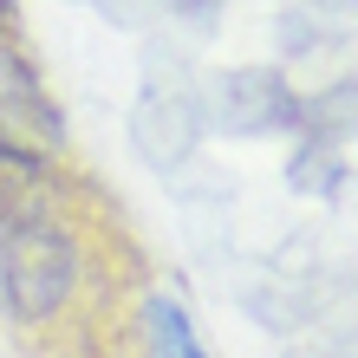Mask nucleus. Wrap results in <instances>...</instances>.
Returning <instances> with one entry per match:
<instances>
[{"label":"nucleus","instance_id":"obj_1","mask_svg":"<svg viewBox=\"0 0 358 358\" xmlns=\"http://www.w3.org/2000/svg\"><path fill=\"white\" fill-rule=\"evenodd\" d=\"M78 235L59 215H20L0 222V313L20 326H46L78 293Z\"/></svg>","mask_w":358,"mask_h":358},{"label":"nucleus","instance_id":"obj_2","mask_svg":"<svg viewBox=\"0 0 358 358\" xmlns=\"http://www.w3.org/2000/svg\"><path fill=\"white\" fill-rule=\"evenodd\" d=\"M208 124L228 137H267V131H300L306 98H293V85L273 66H235L222 78H208Z\"/></svg>","mask_w":358,"mask_h":358},{"label":"nucleus","instance_id":"obj_3","mask_svg":"<svg viewBox=\"0 0 358 358\" xmlns=\"http://www.w3.org/2000/svg\"><path fill=\"white\" fill-rule=\"evenodd\" d=\"M0 131L33 143V150H46V157L66 143V111L52 104L46 78L33 72V59L20 46H0Z\"/></svg>","mask_w":358,"mask_h":358},{"label":"nucleus","instance_id":"obj_4","mask_svg":"<svg viewBox=\"0 0 358 358\" xmlns=\"http://www.w3.org/2000/svg\"><path fill=\"white\" fill-rule=\"evenodd\" d=\"M20 215H59V176L46 150L0 131V222Z\"/></svg>","mask_w":358,"mask_h":358},{"label":"nucleus","instance_id":"obj_5","mask_svg":"<svg viewBox=\"0 0 358 358\" xmlns=\"http://www.w3.org/2000/svg\"><path fill=\"white\" fill-rule=\"evenodd\" d=\"M137 332H143V358H215V352L196 339V320H189V306L170 300V293H143V306H137Z\"/></svg>","mask_w":358,"mask_h":358},{"label":"nucleus","instance_id":"obj_6","mask_svg":"<svg viewBox=\"0 0 358 358\" xmlns=\"http://www.w3.org/2000/svg\"><path fill=\"white\" fill-rule=\"evenodd\" d=\"M306 131L313 137H358V85H339V92H326V98H313L306 104Z\"/></svg>","mask_w":358,"mask_h":358},{"label":"nucleus","instance_id":"obj_7","mask_svg":"<svg viewBox=\"0 0 358 358\" xmlns=\"http://www.w3.org/2000/svg\"><path fill=\"white\" fill-rule=\"evenodd\" d=\"M7 20H13V0H0V27H7Z\"/></svg>","mask_w":358,"mask_h":358}]
</instances>
